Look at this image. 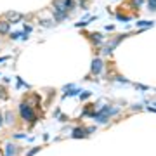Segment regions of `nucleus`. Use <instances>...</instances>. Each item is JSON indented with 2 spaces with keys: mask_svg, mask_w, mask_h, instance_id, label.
I'll use <instances>...</instances> for the list:
<instances>
[{
  "mask_svg": "<svg viewBox=\"0 0 156 156\" xmlns=\"http://www.w3.org/2000/svg\"><path fill=\"white\" fill-rule=\"evenodd\" d=\"M19 113H21L23 120H26V122H30V123L35 122V113H33V109H31V106H28L26 102H21V104H19Z\"/></svg>",
  "mask_w": 156,
  "mask_h": 156,
  "instance_id": "f257e3e1",
  "label": "nucleus"
},
{
  "mask_svg": "<svg viewBox=\"0 0 156 156\" xmlns=\"http://www.w3.org/2000/svg\"><path fill=\"white\" fill-rule=\"evenodd\" d=\"M7 23H19L23 19V16L19 12H7Z\"/></svg>",
  "mask_w": 156,
  "mask_h": 156,
  "instance_id": "f03ea898",
  "label": "nucleus"
},
{
  "mask_svg": "<svg viewBox=\"0 0 156 156\" xmlns=\"http://www.w3.org/2000/svg\"><path fill=\"white\" fill-rule=\"evenodd\" d=\"M101 69H102V61L101 59H94L92 66H90V71L94 73V75H97V73H101Z\"/></svg>",
  "mask_w": 156,
  "mask_h": 156,
  "instance_id": "7ed1b4c3",
  "label": "nucleus"
},
{
  "mask_svg": "<svg viewBox=\"0 0 156 156\" xmlns=\"http://www.w3.org/2000/svg\"><path fill=\"white\" fill-rule=\"evenodd\" d=\"M73 137H75V139L87 137V130H85V128H75V130H73Z\"/></svg>",
  "mask_w": 156,
  "mask_h": 156,
  "instance_id": "20e7f679",
  "label": "nucleus"
},
{
  "mask_svg": "<svg viewBox=\"0 0 156 156\" xmlns=\"http://www.w3.org/2000/svg\"><path fill=\"white\" fill-rule=\"evenodd\" d=\"M9 30H11L9 23L7 21H0V35H7L9 33Z\"/></svg>",
  "mask_w": 156,
  "mask_h": 156,
  "instance_id": "39448f33",
  "label": "nucleus"
},
{
  "mask_svg": "<svg viewBox=\"0 0 156 156\" xmlns=\"http://www.w3.org/2000/svg\"><path fill=\"white\" fill-rule=\"evenodd\" d=\"M16 146H7V149H5V156H14V154H16Z\"/></svg>",
  "mask_w": 156,
  "mask_h": 156,
  "instance_id": "423d86ee",
  "label": "nucleus"
},
{
  "mask_svg": "<svg viewBox=\"0 0 156 156\" xmlns=\"http://www.w3.org/2000/svg\"><path fill=\"white\" fill-rule=\"evenodd\" d=\"M147 9L149 11H156V0H147Z\"/></svg>",
  "mask_w": 156,
  "mask_h": 156,
  "instance_id": "0eeeda50",
  "label": "nucleus"
},
{
  "mask_svg": "<svg viewBox=\"0 0 156 156\" xmlns=\"http://www.w3.org/2000/svg\"><path fill=\"white\" fill-rule=\"evenodd\" d=\"M90 37H92V40H94L95 44H101V40H102V37L99 33H94V35H90Z\"/></svg>",
  "mask_w": 156,
  "mask_h": 156,
  "instance_id": "6e6552de",
  "label": "nucleus"
},
{
  "mask_svg": "<svg viewBox=\"0 0 156 156\" xmlns=\"http://www.w3.org/2000/svg\"><path fill=\"white\" fill-rule=\"evenodd\" d=\"M64 9H66V11L73 9V0H64Z\"/></svg>",
  "mask_w": 156,
  "mask_h": 156,
  "instance_id": "1a4fd4ad",
  "label": "nucleus"
},
{
  "mask_svg": "<svg viewBox=\"0 0 156 156\" xmlns=\"http://www.w3.org/2000/svg\"><path fill=\"white\" fill-rule=\"evenodd\" d=\"M137 24H139V26H153V23L151 21H139Z\"/></svg>",
  "mask_w": 156,
  "mask_h": 156,
  "instance_id": "9d476101",
  "label": "nucleus"
},
{
  "mask_svg": "<svg viewBox=\"0 0 156 156\" xmlns=\"http://www.w3.org/2000/svg\"><path fill=\"white\" fill-rule=\"evenodd\" d=\"M5 97H7L5 89H4V87H0V99H5Z\"/></svg>",
  "mask_w": 156,
  "mask_h": 156,
  "instance_id": "9b49d317",
  "label": "nucleus"
},
{
  "mask_svg": "<svg viewBox=\"0 0 156 156\" xmlns=\"http://www.w3.org/2000/svg\"><path fill=\"white\" fill-rule=\"evenodd\" d=\"M40 149V147H35V149H31V151H30V153H28V156H33L35 154V153H37V151H38Z\"/></svg>",
  "mask_w": 156,
  "mask_h": 156,
  "instance_id": "f8f14e48",
  "label": "nucleus"
},
{
  "mask_svg": "<svg viewBox=\"0 0 156 156\" xmlns=\"http://www.w3.org/2000/svg\"><path fill=\"white\" fill-rule=\"evenodd\" d=\"M2 61H7V56L5 57H0V62H2Z\"/></svg>",
  "mask_w": 156,
  "mask_h": 156,
  "instance_id": "ddd939ff",
  "label": "nucleus"
},
{
  "mask_svg": "<svg viewBox=\"0 0 156 156\" xmlns=\"http://www.w3.org/2000/svg\"><path fill=\"white\" fill-rule=\"evenodd\" d=\"M0 125H2V116H0Z\"/></svg>",
  "mask_w": 156,
  "mask_h": 156,
  "instance_id": "4468645a",
  "label": "nucleus"
}]
</instances>
